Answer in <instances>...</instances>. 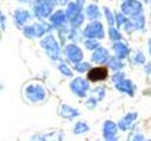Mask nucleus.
I'll use <instances>...</instances> for the list:
<instances>
[{"label":"nucleus","instance_id":"obj_9","mask_svg":"<svg viewBox=\"0 0 151 141\" xmlns=\"http://www.w3.org/2000/svg\"><path fill=\"white\" fill-rule=\"evenodd\" d=\"M24 35L28 37V38H34V37H37V35H35L34 25H27V27H24Z\"/></svg>","mask_w":151,"mask_h":141},{"label":"nucleus","instance_id":"obj_7","mask_svg":"<svg viewBox=\"0 0 151 141\" xmlns=\"http://www.w3.org/2000/svg\"><path fill=\"white\" fill-rule=\"evenodd\" d=\"M65 22V13L63 12H56L54 15H51V24L53 25H62Z\"/></svg>","mask_w":151,"mask_h":141},{"label":"nucleus","instance_id":"obj_6","mask_svg":"<svg viewBox=\"0 0 151 141\" xmlns=\"http://www.w3.org/2000/svg\"><path fill=\"white\" fill-rule=\"evenodd\" d=\"M66 53H68L69 59H72V60H81V51L75 46H68Z\"/></svg>","mask_w":151,"mask_h":141},{"label":"nucleus","instance_id":"obj_2","mask_svg":"<svg viewBox=\"0 0 151 141\" xmlns=\"http://www.w3.org/2000/svg\"><path fill=\"white\" fill-rule=\"evenodd\" d=\"M25 94L31 101H43L46 97V91L41 85L38 84H31L25 88Z\"/></svg>","mask_w":151,"mask_h":141},{"label":"nucleus","instance_id":"obj_3","mask_svg":"<svg viewBox=\"0 0 151 141\" xmlns=\"http://www.w3.org/2000/svg\"><path fill=\"white\" fill-rule=\"evenodd\" d=\"M29 19H31V13L25 9H16L13 13V21L18 27H24Z\"/></svg>","mask_w":151,"mask_h":141},{"label":"nucleus","instance_id":"obj_1","mask_svg":"<svg viewBox=\"0 0 151 141\" xmlns=\"http://www.w3.org/2000/svg\"><path fill=\"white\" fill-rule=\"evenodd\" d=\"M53 6L54 3L51 0H35L34 1V15L40 19H44L47 16H50L53 12Z\"/></svg>","mask_w":151,"mask_h":141},{"label":"nucleus","instance_id":"obj_8","mask_svg":"<svg viewBox=\"0 0 151 141\" xmlns=\"http://www.w3.org/2000/svg\"><path fill=\"white\" fill-rule=\"evenodd\" d=\"M87 34H91L90 37H100L101 35V27L99 24H93V25L88 28Z\"/></svg>","mask_w":151,"mask_h":141},{"label":"nucleus","instance_id":"obj_4","mask_svg":"<svg viewBox=\"0 0 151 141\" xmlns=\"http://www.w3.org/2000/svg\"><path fill=\"white\" fill-rule=\"evenodd\" d=\"M41 46H43V48H44L50 56H53L54 53H57V43L54 41V38H53L51 35L46 37V38L41 41Z\"/></svg>","mask_w":151,"mask_h":141},{"label":"nucleus","instance_id":"obj_10","mask_svg":"<svg viewBox=\"0 0 151 141\" xmlns=\"http://www.w3.org/2000/svg\"><path fill=\"white\" fill-rule=\"evenodd\" d=\"M6 28V16L0 12V30H4Z\"/></svg>","mask_w":151,"mask_h":141},{"label":"nucleus","instance_id":"obj_5","mask_svg":"<svg viewBox=\"0 0 151 141\" xmlns=\"http://www.w3.org/2000/svg\"><path fill=\"white\" fill-rule=\"evenodd\" d=\"M90 80L93 81H100V80H104L107 77V69L106 68H97V69H93L90 72Z\"/></svg>","mask_w":151,"mask_h":141}]
</instances>
